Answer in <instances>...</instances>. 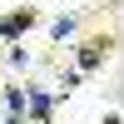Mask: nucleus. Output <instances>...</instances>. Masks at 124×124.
I'll use <instances>...</instances> for the list:
<instances>
[{
    "label": "nucleus",
    "instance_id": "obj_1",
    "mask_svg": "<svg viewBox=\"0 0 124 124\" xmlns=\"http://www.w3.org/2000/svg\"><path fill=\"white\" fill-rule=\"evenodd\" d=\"M30 25H35V10H15V15H5V20H0V35H20V30H30Z\"/></svg>",
    "mask_w": 124,
    "mask_h": 124
},
{
    "label": "nucleus",
    "instance_id": "obj_2",
    "mask_svg": "<svg viewBox=\"0 0 124 124\" xmlns=\"http://www.w3.org/2000/svg\"><path fill=\"white\" fill-rule=\"evenodd\" d=\"M99 60H104V45H94V40H89V45H79V70H94Z\"/></svg>",
    "mask_w": 124,
    "mask_h": 124
},
{
    "label": "nucleus",
    "instance_id": "obj_3",
    "mask_svg": "<svg viewBox=\"0 0 124 124\" xmlns=\"http://www.w3.org/2000/svg\"><path fill=\"white\" fill-rule=\"evenodd\" d=\"M50 30H55V40H70V35L79 30V20H75V15H60V20H55Z\"/></svg>",
    "mask_w": 124,
    "mask_h": 124
},
{
    "label": "nucleus",
    "instance_id": "obj_4",
    "mask_svg": "<svg viewBox=\"0 0 124 124\" xmlns=\"http://www.w3.org/2000/svg\"><path fill=\"white\" fill-rule=\"evenodd\" d=\"M25 99H30V114L45 124V114H50V94H40V89H35V94H25Z\"/></svg>",
    "mask_w": 124,
    "mask_h": 124
},
{
    "label": "nucleus",
    "instance_id": "obj_5",
    "mask_svg": "<svg viewBox=\"0 0 124 124\" xmlns=\"http://www.w3.org/2000/svg\"><path fill=\"white\" fill-rule=\"evenodd\" d=\"M5 104H10V114H20V104H25V89H5Z\"/></svg>",
    "mask_w": 124,
    "mask_h": 124
}]
</instances>
